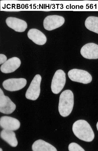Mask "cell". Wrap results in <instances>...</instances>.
<instances>
[{"instance_id":"cell-17","label":"cell","mask_w":98,"mask_h":151,"mask_svg":"<svg viewBox=\"0 0 98 151\" xmlns=\"http://www.w3.org/2000/svg\"><path fill=\"white\" fill-rule=\"evenodd\" d=\"M69 150L70 151H85L84 149L76 143H72L69 145Z\"/></svg>"},{"instance_id":"cell-13","label":"cell","mask_w":98,"mask_h":151,"mask_svg":"<svg viewBox=\"0 0 98 151\" xmlns=\"http://www.w3.org/2000/svg\"><path fill=\"white\" fill-rule=\"evenodd\" d=\"M27 35L29 39L37 45H43L47 42V37L45 34L37 29H31Z\"/></svg>"},{"instance_id":"cell-15","label":"cell","mask_w":98,"mask_h":151,"mask_svg":"<svg viewBox=\"0 0 98 151\" xmlns=\"http://www.w3.org/2000/svg\"><path fill=\"white\" fill-rule=\"evenodd\" d=\"M33 151H57L56 148L51 144L42 140H38L33 145Z\"/></svg>"},{"instance_id":"cell-20","label":"cell","mask_w":98,"mask_h":151,"mask_svg":"<svg viewBox=\"0 0 98 151\" xmlns=\"http://www.w3.org/2000/svg\"><path fill=\"white\" fill-rule=\"evenodd\" d=\"M0 151H3V150H2V149H1V148H0Z\"/></svg>"},{"instance_id":"cell-8","label":"cell","mask_w":98,"mask_h":151,"mask_svg":"<svg viewBox=\"0 0 98 151\" xmlns=\"http://www.w3.org/2000/svg\"><path fill=\"white\" fill-rule=\"evenodd\" d=\"M16 106L10 98L4 94L0 88V112L4 114H11L15 110Z\"/></svg>"},{"instance_id":"cell-16","label":"cell","mask_w":98,"mask_h":151,"mask_svg":"<svg viewBox=\"0 0 98 151\" xmlns=\"http://www.w3.org/2000/svg\"><path fill=\"white\" fill-rule=\"evenodd\" d=\"M85 25L88 30L98 34V17H88L85 20Z\"/></svg>"},{"instance_id":"cell-6","label":"cell","mask_w":98,"mask_h":151,"mask_svg":"<svg viewBox=\"0 0 98 151\" xmlns=\"http://www.w3.org/2000/svg\"><path fill=\"white\" fill-rule=\"evenodd\" d=\"M27 83V81L24 78H11L4 81L2 86L7 91H15L24 88Z\"/></svg>"},{"instance_id":"cell-19","label":"cell","mask_w":98,"mask_h":151,"mask_svg":"<svg viewBox=\"0 0 98 151\" xmlns=\"http://www.w3.org/2000/svg\"><path fill=\"white\" fill-rule=\"evenodd\" d=\"M97 130L98 131V122H97Z\"/></svg>"},{"instance_id":"cell-4","label":"cell","mask_w":98,"mask_h":151,"mask_svg":"<svg viewBox=\"0 0 98 151\" xmlns=\"http://www.w3.org/2000/svg\"><path fill=\"white\" fill-rule=\"evenodd\" d=\"M41 80L42 78L40 75L37 74L34 77L26 93V97L27 99L34 101L38 98L41 91Z\"/></svg>"},{"instance_id":"cell-3","label":"cell","mask_w":98,"mask_h":151,"mask_svg":"<svg viewBox=\"0 0 98 151\" xmlns=\"http://www.w3.org/2000/svg\"><path fill=\"white\" fill-rule=\"evenodd\" d=\"M70 79L73 82L87 84L90 83L92 80L91 75L88 72L82 70L73 69L68 73Z\"/></svg>"},{"instance_id":"cell-11","label":"cell","mask_w":98,"mask_h":151,"mask_svg":"<svg viewBox=\"0 0 98 151\" xmlns=\"http://www.w3.org/2000/svg\"><path fill=\"white\" fill-rule=\"evenodd\" d=\"M6 22L8 27L19 32H24L28 27L26 22L24 20L15 17H8Z\"/></svg>"},{"instance_id":"cell-9","label":"cell","mask_w":98,"mask_h":151,"mask_svg":"<svg viewBox=\"0 0 98 151\" xmlns=\"http://www.w3.org/2000/svg\"><path fill=\"white\" fill-rule=\"evenodd\" d=\"M80 54L86 59H98V45L94 43H88L83 46Z\"/></svg>"},{"instance_id":"cell-2","label":"cell","mask_w":98,"mask_h":151,"mask_svg":"<svg viewBox=\"0 0 98 151\" xmlns=\"http://www.w3.org/2000/svg\"><path fill=\"white\" fill-rule=\"evenodd\" d=\"M74 104L73 92L70 90L63 91L60 95L58 106L60 115L63 117L68 116L72 111Z\"/></svg>"},{"instance_id":"cell-14","label":"cell","mask_w":98,"mask_h":151,"mask_svg":"<svg viewBox=\"0 0 98 151\" xmlns=\"http://www.w3.org/2000/svg\"><path fill=\"white\" fill-rule=\"evenodd\" d=\"M1 137L11 147H15L18 145L15 133L13 131L4 129L1 132Z\"/></svg>"},{"instance_id":"cell-18","label":"cell","mask_w":98,"mask_h":151,"mask_svg":"<svg viewBox=\"0 0 98 151\" xmlns=\"http://www.w3.org/2000/svg\"><path fill=\"white\" fill-rule=\"evenodd\" d=\"M7 58L5 55L0 54V64H4L7 60Z\"/></svg>"},{"instance_id":"cell-1","label":"cell","mask_w":98,"mask_h":151,"mask_svg":"<svg viewBox=\"0 0 98 151\" xmlns=\"http://www.w3.org/2000/svg\"><path fill=\"white\" fill-rule=\"evenodd\" d=\"M72 130L74 134L80 140L90 142L94 140V134L90 125L85 120H77L74 123Z\"/></svg>"},{"instance_id":"cell-7","label":"cell","mask_w":98,"mask_h":151,"mask_svg":"<svg viewBox=\"0 0 98 151\" xmlns=\"http://www.w3.org/2000/svg\"><path fill=\"white\" fill-rule=\"evenodd\" d=\"M65 22L63 17L59 15L48 16L45 17L43 25L45 30L51 31L61 27Z\"/></svg>"},{"instance_id":"cell-12","label":"cell","mask_w":98,"mask_h":151,"mask_svg":"<svg viewBox=\"0 0 98 151\" xmlns=\"http://www.w3.org/2000/svg\"><path fill=\"white\" fill-rule=\"evenodd\" d=\"M21 62L19 58L14 57L7 60L1 67V71L4 73L15 71L21 66Z\"/></svg>"},{"instance_id":"cell-10","label":"cell","mask_w":98,"mask_h":151,"mask_svg":"<svg viewBox=\"0 0 98 151\" xmlns=\"http://www.w3.org/2000/svg\"><path fill=\"white\" fill-rule=\"evenodd\" d=\"M0 126L4 129L15 131L19 128L21 123L16 119L4 116L0 119Z\"/></svg>"},{"instance_id":"cell-5","label":"cell","mask_w":98,"mask_h":151,"mask_svg":"<svg viewBox=\"0 0 98 151\" xmlns=\"http://www.w3.org/2000/svg\"><path fill=\"white\" fill-rule=\"evenodd\" d=\"M66 74L62 70H58L55 73L51 84V89L53 93L58 94L65 85Z\"/></svg>"}]
</instances>
